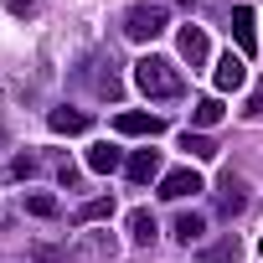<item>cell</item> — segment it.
<instances>
[{
	"label": "cell",
	"instance_id": "cell-1",
	"mask_svg": "<svg viewBox=\"0 0 263 263\" xmlns=\"http://www.w3.org/2000/svg\"><path fill=\"white\" fill-rule=\"evenodd\" d=\"M135 88H140L145 98H181V93H186L176 62H165V57H140V62H135Z\"/></svg>",
	"mask_w": 263,
	"mask_h": 263
},
{
	"label": "cell",
	"instance_id": "cell-2",
	"mask_svg": "<svg viewBox=\"0 0 263 263\" xmlns=\"http://www.w3.org/2000/svg\"><path fill=\"white\" fill-rule=\"evenodd\" d=\"M165 26H171V16H165V6H155V0H140V6H129V16H124V36L129 42H155Z\"/></svg>",
	"mask_w": 263,
	"mask_h": 263
},
{
	"label": "cell",
	"instance_id": "cell-3",
	"mask_svg": "<svg viewBox=\"0 0 263 263\" xmlns=\"http://www.w3.org/2000/svg\"><path fill=\"white\" fill-rule=\"evenodd\" d=\"M114 129H119V135H135V140H140V135L155 140L160 129H165V119H160V114H145V108H129V114L114 119Z\"/></svg>",
	"mask_w": 263,
	"mask_h": 263
},
{
	"label": "cell",
	"instance_id": "cell-4",
	"mask_svg": "<svg viewBox=\"0 0 263 263\" xmlns=\"http://www.w3.org/2000/svg\"><path fill=\"white\" fill-rule=\"evenodd\" d=\"M227 31H232V42H237V52H242V57H253V52H258V16H253L248 6H237V11H232Z\"/></svg>",
	"mask_w": 263,
	"mask_h": 263
},
{
	"label": "cell",
	"instance_id": "cell-5",
	"mask_svg": "<svg viewBox=\"0 0 263 263\" xmlns=\"http://www.w3.org/2000/svg\"><path fill=\"white\" fill-rule=\"evenodd\" d=\"M196 191H201V176H196L191 165H186V171H165V176H160V196H165V201H186V196H196Z\"/></svg>",
	"mask_w": 263,
	"mask_h": 263
},
{
	"label": "cell",
	"instance_id": "cell-6",
	"mask_svg": "<svg viewBox=\"0 0 263 263\" xmlns=\"http://www.w3.org/2000/svg\"><path fill=\"white\" fill-rule=\"evenodd\" d=\"M212 83H217V93H237L242 83H248V57H222L217 62V72H212Z\"/></svg>",
	"mask_w": 263,
	"mask_h": 263
},
{
	"label": "cell",
	"instance_id": "cell-7",
	"mask_svg": "<svg viewBox=\"0 0 263 263\" xmlns=\"http://www.w3.org/2000/svg\"><path fill=\"white\" fill-rule=\"evenodd\" d=\"M181 57L191 62V67H206V57H212V42H206V31L201 26H181Z\"/></svg>",
	"mask_w": 263,
	"mask_h": 263
},
{
	"label": "cell",
	"instance_id": "cell-8",
	"mask_svg": "<svg viewBox=\"0 0 263 263\" xmlns=\"http://www.w3.org/2000/svg\"><path fill=\"white\" fill-rule=\"evenodd\" d=\"M124 171H129V181H140V186L155 181L160 176V150H135V155L124 160Z\"/></svg>",
	"mask_w": 263,
	"mask_h": 263
},
{
	"label": "cell",
	"instance_id": "cell-9",
	"mask_svg": "<svg viewBox=\"0 0 263 263\" xmlns=\"http://www.w3.org/2000/svg\"><path fill=\"white\" fill-rule=\"evenodd\" d=\"M242 191H248V186H242V181L227 171V176H222V191H217V206H222V217H237V212L248 206V196H242Z\"/></svg>",
	"mask_w": 263,
	"mask_h": 263
},
{
	"label": "cell",
	"instance_id": "cell-10",
	"mask_svg": "<svg viewBox=\"0 0 263 263\" xmlns=\"http://www.w3.org/2000/svg\"><path fill=\"white\" fill-rule=\"evenodd\" d=\"M47 124H52V135H83L93 119H88L83 108H52V114H47Z\"/></svg>",
	"mask_w": 263,
	"mask_h": 263
},
{
	"label": "cell",
	"instance_id": "cell-11",
	"mask_svg": "<svg viewBox=\"0 0 263 263\" xmlns=\"http://www.w3.org/2000/svg\"><path fill=\"white\" fill-rule=\"evenodd\" d=\"M155 232H160V227H155V217H150L145 206H140V212H129V242H135V248H150Z\"/></svg>",
	"mask_w": 263,
	"mask_h": 263
},
{
	"label": "cell",
	"instance_id": "cell-12",
	"mask_svg": "<svg viewBox=\"0 0 263 263\" xmlns=\"http://www.w3.org/2000/svg\"><path fill=\"white\" fill-rule=\"evenodd\" d=\"M119 165H124V155H119L114 145H93V150H88V171H93V176H114Z\"/></svg>",
	"mask_w": 263,
	"mask_h": 263
},
{
	"label": "cell",
	"instance_id": "cell-13",
	"mask_svg": "<svg viewBox=\"0 0 263 263\" xmlns=\"http://www.w3.org/2000/svg\"><path fill=\"white\" fill-rule=\"evenodd\" d=\"M181 150H191L196 160H217V140H206L201 129H186V135H181Z\"/></svg>",
	"mask_w": 263,
	"mask_h": 263
},
{
	"label": "cell",
	"instance_id": "cell-14",
	"mask_svg": "<svg viewBox=\"0 0 263 263\" xmlns=\"http://www.w3.org/2000/svg\"><path fill=\"white\" fill-rule=\"evenodd\" d=\"M176 237L191 248V242H201V237H206V222H201L196 212H181V217H176Z\"/></svg>",
	"mask_w": 263,
	"mask_h": 263
},
{
	"label": "cell",
	"instance_id": "cell-15",
	"mask_svg": "<svg viewBox=\"0 0 263 263\" xmlns=\"http://www.w3.org/2000/svg\"><path fill=\"white\" fill-rule=\"evenodd\" d=\"M217 119H222V103H217V98H201V103L191 108V129H212Z\"/></svg>",
	"mask_w": 263,
	"mask_h": 263
},
{
	"label": "cell",
	"instance_id": "cell-16",
	"mask_svg": "<svg viewBox=\"0 0 263 263\" xmlns=\"http://www.w3.org/2000/svg\"><path fill=\"white\" fill-rule=\"evenodd\" d=\"M108 212H114V196H93V201L78 206V222H103Z\"/></svg>",
	"mask_w": 263,
	"mask_h": 263
},
{
	"label": "cell",
	"instance_id": "cell-17",
	"mask_svg": "<svg viewBox=\"0 0 263 263\" xmlns=\"http://www.w3.org/2000/svg\"><path fill=\"white\" fill-rule=\"evenodd\" d=\"M26 212H31V217H57V196L31 191V196H26Z\"/></svg>",
	"mask_w": 263,
	"mask_h": 263
},
{
	"label": "cell",
	"instance_id": "cell-18",
	"mask_svg": "<svg viewBox=\"0 0 263 263\" xmlns=\"http://www.w3.org/2000/svg\"><path fill=\"white\" fill-rule=\"evenodd\" d=\"M232 258H237V237H227V242L206 248V263H232Z\"/></svg>",
	"mask_w": 263,
	"mask_h": 263
},
{
	"label": "cell",
	"instance_id": "cell-19",
	"mask_svg": "<svg viewBox=\"0 0 263 263\" xmlns=\"http://www.w3.org/2000/svg\"><path fill=\"white\" fill-rule=\"evenodd\" d=\"M31 171H36V155H16V160H11V176H21V181H26Z\"/></svg>",
	"mask_w": 263,
	"mask_h": 263
},
{
	"label": "cell",
	"instance_id": "cell-20",
	"mask_svg": "<svg viewBox=\"0 0 263 263\" xmlns=\"http://www.w3.org/2000/svg\"><path fill=\"white\" fill-rule=\"evenodd\" d=\"M242 114H253V119H263V83L253 88V98H248V108H242Z\"/></svg>",
	"mask_w": 263,
	"mask_h": 263
},
{
	"label": "cell",
	"instance_id": "cell-21",
	"mask_svg": "<svg viewBox=\"0 0 263 263\" xmlns=\"http://www.w3.org/2000/svg\"><path fill=\"white\" fill-rule=\"evenodd\" d=\"M57 181H62V186L72 191V186H78V171H72V165H57Z\"/></svg>",
	"mask_w": 263,
	"mask_h": 263
},
{
	"label": "cell",
	"instance_id": "cell-22",
	"mask_svg": "<svg viewBox=\"0 0 263 263\" xmlns=\"http://www.w3.org/2000/svg\"><path fill=\"white\" fill-rule=\"evenodd\" d=\"M11 6H16V11H26V6H31V0H11Z\"/></svg>",
	"mask_w": 263,
	"mask_h": 263
},
{
	"label": "cell",
	"instance_id": "cell-23",
	"mask_svg": "<svg viewBox=\"0 0 263 263\" xmlns=\"http://www.w3.org/2000/svg\"><path fill=\"white\" fill-rule=\"evenodd\" d=\"M176 6H186V11H191V6H196V0H176Z\"/></svg>",
	"mask_w": 263,
	"mask_h": 263
}]
</instances>
